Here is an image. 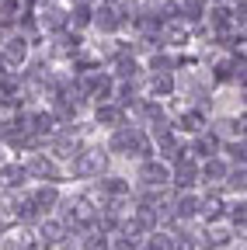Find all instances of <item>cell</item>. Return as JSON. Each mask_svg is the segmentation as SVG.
Segmentation results:
<instances>
[{
	"label": "cell",
	"instance_id": "1",
	"mask_svg": "<svg viewBox=\"0 0 247 250\" xmlns=\"http://www.w3.org/2000/svg\"><path fill=\"white\" fill-rule=\"evenodd\" d=\"M115 153H122V156H129V149H136L133 156H150V139H146V132H139V129H115V136H112V143H108Z\"/></svg>",
	"mask_w": 247,
	"mask_h": 250
},
{
	"label": "cell",
	"instance_id": "2",
	"mask_svg": "<svg viewBox=\"0 0 247 250\" xmlns=\"http://www.w3.org/2000/svg\"><path fill=\"white\" fill-rule=\"evenodd\" d=\"M139 181L146 184V188H164L167 181H171V167L167 164H157V160H146L139 164Z\"/></svg>",
	"mask_w": 247,
	"mask_h": 250
},
{
	"label": "cell",
	"instance_id": "3",
	"mask_svg": "<svg viewBox=\"0 0 247 250\" xmlns=\"http://www.w3.org/2000/svg\"><path fill=\"white\" fill-rule=\"evenodd\" d=\"M171 181H174L178 188H195V181H199V164H195V160L178 164V167L171 170Z\"/></svg>",
	"mask_w": 247,
	"mask_h": 250
},
{
	"label": "cell",
	"instance_id": "4",
	"mask_svg": "<svg viewBox=\"0 0 247 250\" xmlns=\"http://www.w3.org/2000/svg\"><path fill=\"white\" fill-rule=\"evenodd\" d=\"M24 174H28V177H32V174H39V177L59 181V167H56V160H45V156H35V160L24 167Z\"/></svg>",
	"mask_w": 247,
	"mask_h": 250
},
{
	"label": "cell",
	"instance_id": "5",
	"mask_svg": "<svg viewBox=\"0 0 247 250\" xmlns=\"http://www.w3.org/2000/svg\"><path fill=\"white\" fill-rule=\"evenodd\" d=\"M199 202H202V198L192 195V191L181 195V198L174 202V219H192V215H199Z\"/></svg>",
	"mask_w": 247,
	"mask_h": 250
},
{
	"label": "cell",
	"instance_id": "6",
	"mask_svg": "<svg viewBox=\"0 0 247 250\" xmlns=\"http://www.w3.org/2000/svg\"><path fill=\"white\" fill-rule=\"evenodd\" d=\"M94 118L105 125V129H118V122H122V108H115V104H101V108L94 111Z\"/></svg>",
	"mask_w": 247,
	"mask_h": 250
},
{
	"label": "cell",
	"instance_id": "7",
	"mask_svg": "<svg viewBox=\"0 0 247 250\" xmlns=\"http://www.w3.org/2000/svg\"><path fill=\"white\" fill-rule=\"evenodd\" d=\"M24 167H14V164H7L4 170H0V184H4V188H21L24 184Z\"/></svg>",
	"mask_w": 247,
	"mask_h": 250
},
{
	"label": "cell",
	"instance_id": "8",
	"mask_svg": "<svg viewBox=\"0 0 247 250\" xmlns=\"http://www.w3.org/2000/svg\"><path fill=\"white\" fill-rule=\"evenodd\" d=\"M94 24H98V28H105V31H115V28L122 24V18H118V11H115V7H101V11H98V18H94Z\"/></svg>",
	"mask_w": 247,
	"mask_h": 250
},
{
	"label": "cell",
	"instance_id": "9",
	"mask_svg": "<svg viewBox=\"0 0 247 250\" xmlns=\"http://www.w3.org/2000/svg\"><path fill=\"white\" fill-rule=\"evenodd\" d=\"M24 56H28V45H24V39H11V45H7V59H14V62H24Z\"/></svg>",
	"mask_w": 247,
	"mask_h": 250
}]
</instances>
